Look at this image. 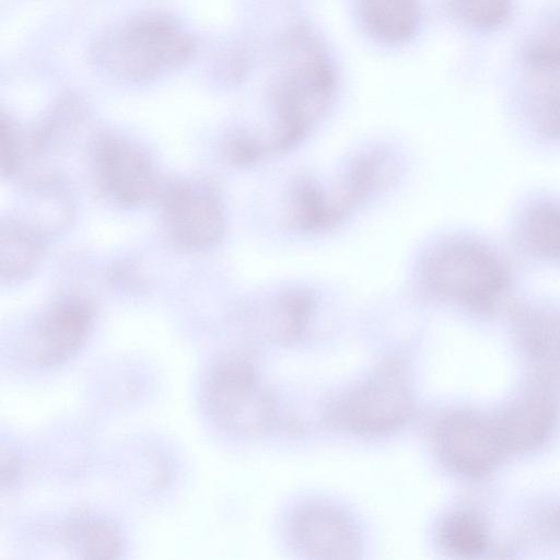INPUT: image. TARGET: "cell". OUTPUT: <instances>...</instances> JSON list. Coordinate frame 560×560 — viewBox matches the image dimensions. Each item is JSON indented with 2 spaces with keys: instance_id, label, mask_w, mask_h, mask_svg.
Here are the masks:
<instances>
[{
  "instance_id": "obj_19",
  "label": "cell",
  "mask_w": 560,
  "mask_h": 560,
  "mask_svg": "<svg viewBox=\"0 0 560 560\" xmlns=\"http://www.w3.org/2000/svg\"><path fill=\"white\" fill-rule=\"evenodd\" d=\"M19 474L18 460L13 456L2 458L1 481L2 483H11Z\"/></svg>"
},
{
  "instance_id": "obj_18",
  "label": "cell",
  "mask_w": 560,
  "mask_h": 560,
  "mask_svg": "<svg viewBox=\"0 0 560 560\" xmlns=\"http://www.w3.org/2000/svg\"><path fill=\"white\" fill-rule=\"evenodd\" d=\"M132 266H119L113 270L112 277L116 284L124 285L129 290H140V285H143L144 281L140 278L137 270L131 268Z\"/></svg>"
},
{
  "instance_id": "obj_10",
  "label": "cell",
  "mask_w": 560,
  "mask_h": 560,
  "mask_svg": "<svg viewBox=\"0 0 560 560\" xmlns=\"http://www.w3.org/2000/svg\"><path fill=\"white\" fill-rule=\"evenodd\" d=\"M44 254L42 234L25 220L8 219L0 230V275L8 282L31 276Z\"/></svg>"
},
{
  "instance_id": "obj_2",
  "label": "cell",
  "mask_w": 560,
  "mask_h": 560,
  "mask_svg": "<svg viewBox=\"0 0 560 560\" xmlns=\"http://www.w3.org/2000/svg\"><path fill=\"white\" fill-rule=\"evenodd\" d=\"M205 404L212 421L234 436H260L275 421L271 397L254 365L243 358L228 357L212 368Z\"/></svg>"
},
{
  "instance_id": "obj_14",
  "label": "cell",
  "mask_w": 560,
  "mask_h": 560,
  "mask_svg": "<svg viewBox=\"0 0 560 560\" xmlns=\"http://www.w3.org/2000/svg\"><path fill=\"white\" fill-rule=\"evenodd\" d=\"M439 540L444 549L458 556L478 555L487 546L482 525L467 513H456L447 517L440 527Z\"/></svg>"
},
{
  "instance_id": "obj_11",
  "label": "cell",
  "mask_w": 560,
  "mask_h": 560,
  "mask_svg": "<svg viewBox=\"0 0 560 560\" xmlns=\"http://www.w3.org/2000/svg\"><path fill=\"white\" fill-rule=\"evenodd\" d=\"M527 104L537 129L560 138V67L528 63Z\"/></svg>"
},
{
  "instance_id": "obj_5",
  "label": "cell",
  "mask_w": 560,
  "mask_h": 560,
  "mask_svg": "<svg viewBox=\"0 0 560 560\" xmlns=\"http://www.w3.org/2000/svg\"><path fill=\"white\" fill-rule=\"evenodd\" d=\"M96 177L105 192L126 206L144 203L158 192V178L148 158L131 143L101 137L92 145Z\"/></svg>"
},
{
  "instance_id": "obj_3",
  "label": "cell",
  "mask_w": 560,
  "mask_h": 560,
  "mask_svg": "<svg viewBox=\"0 0 560 560\" xmlns=\"http://www.w3.org/2000/svg\"><path fill=\"white\" fill-rule=\"evenodd\" d=\"M93 308L80 296L57 302L38 319L22 341L20 353L37 368L58 366L83 347L93 325Z\"/></svg>"
},
{
  "instance_id": "obj_17",
  "label": "cell",
  "mask_w": 560,
  "mask_h": 560,
  "mask_svg": "<svg viewBox=\"0 0 560 560\" xmlns=\"http://www.w3.org/2000/svg\"><path fill=\"white\" fill-rule=\"evenodd\" d=\"M25 139L3 117L0 122V170L3 176L15 174L24 164Z\"/></svg>"
},
{
  "instance_id": "obj_4",
  "label": "cell",
  "mask_w": 560,
  "mask_h": 560,
  "mask_svg": "<svg viewBox=\"0 0 560 560\" xmlns=\"http://www.w3.org/2000/svg\"><path fill=\"white\" fill-rule=\"evenodd\" d=\"M164 224L170 238L182 249L201 252L222 236L224 217L221 206L208 188L177 183L162 194Z\"/></svg>"
},
{
  "instance_id": "obj_13",
  "label": "cell",
  "mask_w": 560,
  "mask_h": 560,
  "mask_svg": "<svg viewBox=\"0 0 560 560\" xmlns=\"http://www.w3.org/2000/svg\"><path fill=\"white\" fill-rule=\"evenodd\" d=\"M361 8L371 32L388 42L407 39L418 25L417 0H361Z\"/></svg>"
},
{
  "instance_id": "obj_7",
  "label": "cell",
  "mask_w": 560,
  "mask_h": 560,
  "mask_svg": "<svg viewBox=\"0 0 560 560\" xmlns=\"http://www.w3.org/2000/svg\"><path fill=\"white\" fill-rule=\"evenodd\" d=\"M440 285L475 306H487L503 291L506 275L488 249L475 244L447 248L439 260Z\"/></svg>"
},
{
  "instance_id": "obj_1",
  "label": "cell",
  "mask_w": 560,
  "mask_h": 560,
  "mask_svg": "<svg viewBox=\"0 0 560 560\" xmlns=\"http://www.w3.org/2000/svg\"><path fill=\"white\" fill-rule=\"evenodd\" d=\"M412 410L413 396L406 368L401 361L390 359L332 401L327 420L348 433L381 435L404 425Z\"/></svg>"
},
{
  "instance_id": "obj_15",
  "label": "cell",
  "mask_w": 560,
  "mask_h": 560,
  "mask_svg": "<svg viewBox=\"0 0 560 560\" xmlns=\"http://www.w3.org/2000/svg\"><path fill=\"white\" fill-rule=\"evenodd\" d=\"M524 236L528 246L547 257H560V209L540 206L525 218Z\"/></svg>"
},
{
  "instance_id": "obj_16",
  "label": "cell",
  "mask_w": 560,
  "mask_h": 560,
  "mask_svg": "<svg viewBox=\"0 0 560 560\" xmlns=\"http://www.w3.org/2000/svg\"><path fill=\"white\" fill-rule=\"evenodd\" d=\"M450 8L467 25L492 28L508 19L512 0H450Z\"/></svg>"
},
{
  "instance_id": "obj_12",
  "label": "cell",
  "mask_w": 560,
  "mask_h": 560,
  "mask_svg": "<svg viewBox=\"0 0 560 560\" xmlns=\"http://www.w3.org/2000/svg\"><path fill=\"white\" fill-rule=\"evenodd\" d=\"M60 540L84 558H117L122 550L121 533L106 520L79 516L62 525Z\"/></svg>"
},
{
  "instance_id": "obj_6",
  "label": "cell",
  "mask_w": 560,
  "mask_h": 560,
  "mask_svg": "<svg viewBox=\"0 0 560 560\" xmlns=\"http://www.w3.org/2000/svg\"><path fill=\"white\" fill-rule=\"evenodd\" d=\"M436 446L443 463L465 475L489 471L505 451L494 423L468 412L453 413L440 423Z\"/></svg>"
},
{
  "instance_id": "obj_8",
  "label": "cell",
  "mask_w": 560,
  "mask_h": 560,
  "mask_svg": "<svg viewBox=\"0 0 560 560\" xmlns=\"http://www.w3.org/2000/svg\"><path fill=\"white\" fill-rule=\"evenodd\" d=\"M293 540L310 558L349 559L361 551V536L352 520L326 503L303 505L293 516Z\"/></svg>"
},
{
  "instance_id": "obj_9",
  "label": "cell",
  "mask_w": 560,
  "mask_h": 560,
  "mask_svg": "<svg viewBox=\"0 0 560 560\" xmlns=\"http://www.w3.org/2000/svg\"><path fill=\"white\" fill-rule=\"evenodd\" d=\"M553 420L552 402L534 395L509 409L494 425L505 450H526L541 442Z\"/></svg>"
}]
</instances>
